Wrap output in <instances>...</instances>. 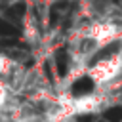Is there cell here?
I'll use <instances>...</instances> for the list:
<instances>
[{
	"label": "cell",
	"mask_w": 122,
	"mask_h": 122,
	"mask_svg": "<svg viewBox=\"0 0 122 122\" xmlns=\"http://www.w3.org/2000/svg\"><path fill=\"white\" fill-rule=\"evenodd\" d=\"M122 71V55L116 53V55H109L101 61H97L93 67L88 69V76L97 84V86H103L111 80H114Z\"/></svg>",
	"instance_id": "obj_1"
},
{
	"label": "cell",
	"mask_w": 122,
	"mask_h": 122,
	"mask_svg": "<svg viewBox=\"0 0 122 122\" xmlns=\"http://www.w3.org/2000/svg\"><path fill=\"white\" fill-rule=\"evenodd\" d=\"M13 67H15L13 59L8 57L6 53H0V80L2 82H6L10 78V74L13 72Z\"/></svg>",
	"instance_id": "obj_2"
},
{
	"label": "cell",
	"mask_w": 122,
	"mask_h": 122,
	"mask_svg": "<svg viewBox=\"0 0 122 122\" xmlns=\"http://www.w3.org/2000/svg\"><path fill=\"white\" fill-rule=\"evenodd\" d=\"M8 105H10V86H8V82L0 80V112L6 111Z\"/></svg>",
	"instance_id": "obj_3"
}]
</instances>
